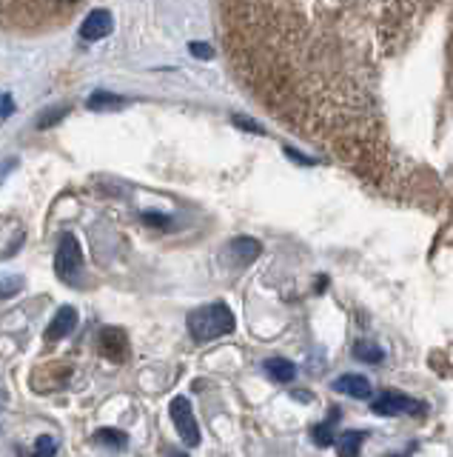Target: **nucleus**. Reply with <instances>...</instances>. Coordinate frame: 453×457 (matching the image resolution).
<instances>
[{
    "label": "nucleus",
    "instance_id": "nucleus-23",
    "mask_svg": "<svg viewBox=\"0 0 453 457\" xmlns=\"http://www.w3.org/2000/svg\"><path fill=\"white\" fill-rule=\"evenodd\" d=\"M63 4H77V0H63Z\"/></svg>",
    "mask_w": 453,
    "mask_h": 457
},
{
    "label": "nucleus",
    "instance_id": "nucleus-5",
    "mask_svg": "<svg viewBox=\"0 0 453 457\" xmlns=\"http://www.w3.org/2000/svg\"><path fill=\"white\" fill-rule=\"evenodd\" d=\"M97 346H100L103 358L111 360V363H126V358H128V337H126L123 329H114V326L103 329Z\"/></svg>",
    "mask_w": 453,
    "mask_h": 457
},
{
    "label": "nucleus",
    "instance_id": "nucleus-21",
    "mask_svg": "<svg viewBox=\"0 0 453 457\" xmlns=\"http://www.w3.org/2000/svg\"><path fill=\"white\" fill-rule=\"evenodd\" d=\"M143 221H146L149 226H168V218H165V214H157V212H146Z\"/></svg>",
    "mask_w": 453,
    "mask_h": 457
},
{
    "label": "nucleus",
    "instance_id": "nucleus-10",
    "mask_svg": "<svg viewBox=\"0 0 453 457\" xmlns=\"http://www.w3.org/2000/svg\"><path fill=\"white\" fill-rule=\"evenodd\" d=\"M365 438H368V431H362V429L340 431V435L334 438L336 454H340V457H359V449H362V443H365Z\"/></svg>",
    "mask_w": 453,
    "mask_h": 457
},
{
    "label": "nucleus",
    "instance_id": "nucleus-6",
    "mask_svg": "<svg viewBox=\"0 0 453 457\" xmlns=\"http://www.w3.org/2000/svg\"><path fill=\"white\" fill-rule=\"evenodd\" d=\"M260 240H254V237H237V240H231L228 249H226V258L231 260V266H237V269H242V266H249L254 263L257 258H260Z\"/></svg>",
    "mask_w": 453,
    "mask_h": 457
},
{
    "label": "nucleus",
    "instance_id": "nucleus-8",
    "mask_svg": "<svg viewBox=\"0 0 453 457\" xmlns=\"http://www.w3.org/2000/svg\"><path fill=\"white\" fill-rule=\"evenodd\" d=\"M331 389L334 391H342V395L354 398V400H368V398H373L371 380L362 377V375H342V377H336L334 383H331Z\"/></svg>",
    "mask_w": 453,
    "mask_h": 457
},
{
    "label": "nucleus",
    "instance_id": "nucleus-17",
    "mask_svg": "<svg viewBox=\"0 0 453 457\" xmlns=\"http://www.w3.org/2000/svg\"><path fill=\"white\" fill-rule=\"evenodd\" d=\"M58 454V438L55 435H41L32 446V457H55Z\"/></svg>",
    "mask_w": 453,
    "mask_h": 457
},
{
    "label": "nucleus",
    "instance_id": "nucleus-19",
    "mask_svg": "<svg viewBox=\"0 0 453 457\" xmlns=\"http://www.w3.org/2000/svg\"><path fill=\"white\" fill-rule=\"evenodd\" d=\"M12 112H15V100H12L9 95L0 92V118H9Z\"/></svg>",
    "mask_w": 453,
    "mask_h": 457
},
{
    "label": "nucleus",
    "instance_id": "nucleus-25",
    "mask_svg": "<svg viewBox=\"0 0 453 457\" xmlns=\"http://www.w3.org/2000/svg\"><path fill=\"white\" fill-rule=\"evenodd\" d=\"M394 457H403V454H394Z\"/></svg>",
    "mask_w": 453,
    "mask_h": 457
},
{
    "label": "nucleus",
    "instance_id": "nucleus-20",
    "mask_svg": "<svg viewBox=\"0 0 453 457\" xmlns=\"http://www.w3.org/2000/svg\"><path fill=\"white\" fill-rule=\"evenodd\" d=\"M191 55H194V58H205V60H209V58L214 55V49H211V46H205V43H191Z\"/></svg>",
    "mask_w": 453,
    "mask_h": 457
},
{
    "label": "nucleus",
    "instance_id": "nucleus-22",
    "mask_svg": "<svg viewBox=\"0 0 453 457\" xmlns=\"http://www.w3.org/2000/svg\"><path fill=\"white\" fill-rule=\"evenodd\" d=\"M168 457H186V452H172V454H168Z\"/></svg>",
    "mask_w": 453,
    "mask_h": 457
},
{
    "label": "nucleus",
    "instance_id": "nucleus-7",
    "mask_svg": "<svg viewBox=\"0 0 453 457\" xmlns=\"http://www.w3.org/2000/svg\"><path fill=\"white\" fill-rule=\"evenodd\" d=\"M74 326H77V309L74 306H60L58 314L51 317L49 329L43 332V340L46 343H58L63 337H69L74 332Z\"/></svg>",
    "mask_w": 453,
    "mask_h": 457
},
{
    "label": "nucleus",
    "instance_id": "nucleus-11",
    "mask_svg": "<svg viewBox=\"0 0 453 457\" xmlns=\"http://www.w3.org/2000/svg\"><path fill=\"white\" fill-rule=\"evenodd\" d=\"M265 375L274 380V383H291V380L296 377V366L286 358H268L263 363Z\"/></svg>",
    "mask_w": 453,
    "mask_h": 457
},
{
    "label": "nucleus",
    "instance_id": "nucleus-13",
    "mask_svg": "<svg viewBox=\"0 0 453 457\" xmlns=\"http://www.w3.org/2000/svg\"><path fill=\"white\" fill-rule=\"evenodd\" d=\"M92 440L97 443V446H109V449H126L128 446V435L120 429H97Z\"/></svg>",
    "mask_w": 453,
    "mask_h": 457
},
{
    "label": "nucleus",
    "instance_id": "nucleus-3",
    "mask_svg": "<svg viewBox=\"0 0 453 457\" xmlns=\"http://www.w3.org/2000/svg\"><path fill=\"white\" fill-rule=\"evenodd\" d=\"M168 414H172V423L177 429V435L183 438L186 446H200V426L194 421V409H191V400L177 395L172 403H168Z\"/></svg>",
    "mask_w": 453,
    "mask_h": 457
},
{
    "label": "nucleus",
    "instance_id": "nucleus-2",
    "mask_svg": "<svg viewBox=\"0 0 453 457\" xmlns=\"http://www.w3.org/2000/svg\"><path fill=\"white\" fill-rule=\"evenodd\" d=\"M55 272L63 283H77L83 275V252L81 244L74 240V235H63L58 255H55Z\"/></svg>",
    "mask_w": 453,
    "mask_h": 457
},
{
    "label": "nucleus",
    "instance_id": "nucleus-14",
    "mask_svg": "<svg viewBox=\"0 0 453 457\" xmlns=\"http://www.w3.org/2000/svg\"><path fill=\"white\" fill-rule=\"evenodd\" d=\"M354 358L362 360V363H382L385 360V352L377 346V343H365V340H359L357 346H354Z\"/></svg>",
    "mask_w": 453,
    "mask_h": 457
},
{
    "label": "nucleus",
    "instance_id": "nucleus-18",
    "mask_svg": "<svg viewBox=\"0 0 453 457\" xmlns=\"http://www.w3.org/2000/svg\"><path fill=\"white\" fill-rule=\"evenodd\" d=\"M234 126H240V129H245V132H254V135H263V126L260 123H254L251 118H242V114H234Z\"/></svg>",
    "mask_w": 453,
    "mask_h": 457
},
{
    "label": "nucleus",
    "instance_id": "nucleus-1",
    "mask_svg": "<svg viewBox=\"0 0 453 457\" xmlns=\"http://www.w3.org/2000/svg\"><path fill=\"white\" fill-rule=\"evenodd\" d=\"M234 312H231L226 303H209V306H200L188 314V332L194 343H211L234 332Z\"/></svg>",
    "mask_w": 453,
    "mask_h": 457
},
{
    "label": "nucleus",
    "instance_id": "nucleus-4",
    "mask_svg": "<svg viewBox=\"0 0 453 457\" xmlns=\"http://www.w3.org/2000/svg\"><path fill=\"white\" fill-rule=\"evenodd\" d=\"M425 406L419 400H413L408 395H403V391L396 389H385L380 391L377 398H373L371 403V412L380 414V417H399V414H411V412H422Z\"/></svg>",
    "mask_w": 453,
    "mask_h": 457
},
{
    "label": "nucleus",
    "instance_id": "nucleus-12",
    "mask_svg": "<svg viewBox=\"0 0 453 457\" xmlns=\"http://www.w3.org/2000/svg\"><path fill=\"white\" fill-rule=\"evenodd\" d=\"M336 421H340V409H336V406H331V412H328V421L326 423H319V426H314L311 429V438H314V443L317 446H322V449H328V446H334V426H336Z\"/></svg>",
    "mask_w": 453,
    "mask_h": 457
},
{
    "label": "nucleus",
    "instance_id": "nucleus-9",
    "mask_svg": "<svg viewBox=\"0 0 453 457\" xmlns=\"http://www.w3.org/2000/svg\"><path fill=\"white\" fill-rule=\"evenodd\" d=\"M114 29V20L106 9H95L92 15H88L83 20V27H81V37L83 41H103L106 35H111Z\"/></svg>",
    "mask_w": 453,
    "mask_h": 457
},
{
    "label": "nucleus",
    "instance_id": "nucleus-24",
    "mask_svg": "<svg viewBox=\"0 0 453 457\" xmlns=\"http://www.w3.org/2000/svg\"><path fill=\"white\" fill-rule=\"evenodd\" d=\"M0 400H4V391H0Z\"/></svg>",
    "mask_w": 453,
    "mask_h": 457
},
{
    "label": "nucleus",
    "instance_id": "nucleus-16",
    "mask_svg": "<svg viewBox=\"0 0 453 457\" xmlns=\"http://www.w3.org/2000/svg\"><path fill=\"white\" fill-rule=\"evenodd\" d=\"M123 104V97L118 95H109V92H95L88 97V109H97V112H106V109H118Z\"/></svg>",
    "mask_w": 453,
    "mask_h": 457
},
{
    "label": "nucleus",
    "instance_id": "nucleus-15",
    "mask_svg": "<svg viewBox=\"0 0 453 457\" xmlns=\"http://www.w3.org/2000/svg\"><path fill=\"white\" fill-rule=\"evenodd\" d=\"M23 286H26V281L20 275H0V300H9V298L20 295Z\"/></svg>",
    "mask_w": 453,
    "mask_h": 457
}]
</instances>
